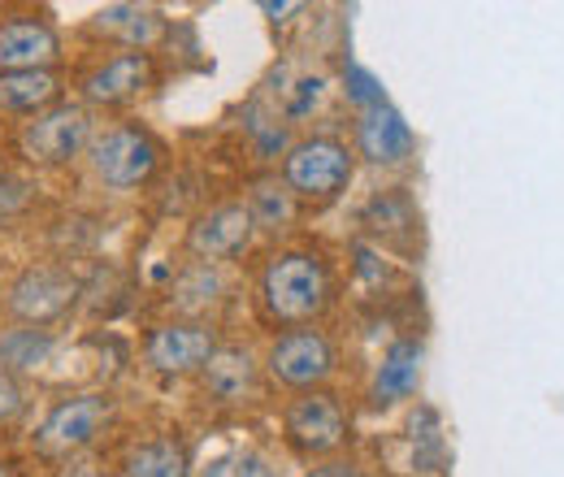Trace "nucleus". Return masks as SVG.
<instances>
[{
  "label": "nucleus",
  "mask_w": 564,
  "mask_h": 477,
  "mask_svg": "<svg viewBox=\"0 0 564 477\" xmlns=\"http://www.w3.org/2000/svg\"><path fill=\"white\" fill-rule=\"evenodd\" d=\"M352 178V156L339 139H304L286 156V187L295 196H335Z\"/></svg>",
  "instance_id": "2"
},
{
  "label": "nucleus",
  "mask_w": 564,
  "mask_h": 477,
  "mask_svg": "<svg viewBox=\"0 0 564 477\" xmlns=\"http://www.w3.org/2000/svg\"><path fill=\"white\" fill-rule=\"evenodd\" d=\"M205 477H270V465L252 452H230V456H217Z\"/></svg>",
  "instance_id": "21"
},
{
  "label": "nucleus",
  "mask_w": 564,
  "mask_h": 477,
  "mask_svg": "<svg viewBox=\"0 0 564 477\" xmlns=\"http://www.w3.org/2000/svg\"><path fill=\"white\" fill-rule=\"evenodd\" d=\"M91 165L118 192L140 187L143 178L156 170V143L143 135V131H135V127H118V131H109V135L91 148Z\"/></svg>",
  "instance_id": "6"
},
{
  "label": "nucleus",
  "mask_w": 564,
  "mask_h": 477,
  "mask_svg": "<svg viewBox=\"0 0 564 477\" xmlns=\"http://www.w3.org/2000/svg\"><path fill=\"white\" fill-rule=\"evenodd\" d=\"M205 382L221 404H239L243 395H252L257 387V369H252V356L239 351V347H226V351H213L209 365H205Z\"/></svg>",
  "instance_id": "15"
},
{
  "label": "nucleus",
  "mask_w": 564,
  "mask_h": 477,
  "mask_svg": "<svg viewBox=\"0 0 564 477\" xmlns=\"http://www.w3.org/2000/svg\"><path fill=\"white\" fill-rule=\"evenodd\" d=\"M213 291H217V278H213L205 265L187 278V286H183V304L192 308V304H205V300H213Z\"/></svg>",
  "instance_id": "23"
},
{
  "label": "nucleus",
  "mask_w": 564,
  "mask_h": 477,
  "mask_svg": "<svg viewBox=\"0 0 564 477\" xmlns=\"http://www.w3.org/2000/svg\"><path fill=\"white\" fill-rule=\"evenodd\" d=\"M330 369H335V347L313 326H295L270 347V373L286 387H313L330 378Z\"/></svg>",
  "instance_id": "5"
},
{
  "label": "nucleus",
  "mask_w": 564,
  "mask_h": 477,
  "mask_svg": "<svg viewBox=\"0 0 564 477\" xmlns=\"http://www.w3.org/2000/svg\"><path fill=\"white\" fill-rule=\"evenodd\" d=\"M87 131H91V118L83 105H57L22 131V152L35 165H66L87 143Z\"/></svg>",
  "instance_id": "4"
},
{
  "label": "nucleus",
  "mask_w": 564,
  "mask_h": 477,
  "mask_svg": "<svg viewBox=\"0 0 564 477\" xmlns=\"http://www.w3.org/2000/svg\"><path fill=\"white\" fill-rule=\"evenodd\" d=\"M209 356H213V335L205 326H161L148 339V360L161 373L200 369V365H209Z\"/></svg>",
  "instance_id": "11"
},
{
  "label": "nucleus",
  "mask_w": 564,
  "mask_h": 477,
  "mask_svg": "<svg viewBox=\"0 0 564 477\" xmlns=\"http://www.w3.org/2000/svg\"><path fill=\"white\" fill-rule=\"evenodd\" d=\"M317 96H322V78H304V83H300V96L291 100V113H295V118L308 113V105H317Z\"/></svg>",
  "instance_id": "26"
},
{
  "label": "nucleus",
  "mask_w": 564,
  "mask_h": 477,
  "mask_svg": "<svg viewBox=\"0 0 564 477\" xmlns=\"http://www.w3.org/2000/svg\"><path fill=\"white\" fill-rule=\"evenodd\" d=\"M113 416V400L109 395H74V400H62L57 409L44 416L40 425V443L44 447H62V452H74V447H87Z\"/></svg>",
  "instance_id": "7"
},
{
  "label": "nucleus",
  "mask_w": 564,
  "mask_h": 477,
  "mask_svg": "<svg viewBox=\"0 0 564 477\" xmlns=\"http://www.w3.org/2000/svg\"><path fill=\"white\" fill-rule=\"evenodd\" d=\"M53 351V335L40 330V326H18V330H4L0 335V369L4 373H22V369H35L44 365V356Z\"/></svg>",
  "instance_id": "18"
},
{
  "label": "nucleus",
  "mask_w": 564,
  "mask_h": 477,
  "mask_svg": "<svg viewBox=\"0 0 564 477\" xmlns=\"http://www.w3.org/2000/svg\"><path fill=\"white\" fill-rule=\"evenodd\" d=\"M57 53H62V44L48 22H35V18L0 22V74L48 69L57 62Z\"/></svg>",
  "instance_id": "9"
},
{
  "label": "nucleus",
  "mask_w": 564,
  "mask_h": 477,
  "mask_svg": "<svg viewBox=\"0 0 564 477\" xmlns=\"http://www.w3.org/2000/svg\"><path fill=\"white\" fill-rule=\"evenodd\" d=\"M252 213L243 205H221L213 208L209 217H200L192 226V252L205 257V261H226V257H239L252 239Z\"/></svg>",
  "instance_id": "10"
},
{
  "label": "nucleus",
  "mask_w": 564,
  "mask_h": 477,
  "mask_svg": "<svg viewBox=\"0 0 564 477\" xmlns=\"http://www.w3.org/2000/svg\"><path fill=\"white\" fill-rule=\"evenodd\" d=\"M286 434L300 452H335L348 438V416L335 395H304L286 409Z\"/></svg>",
  "instance_id": "8"
},
{
  "label": "nucleus",
  "mask_w": 564,
  "mask_h": 477,
  "mask_svg": "<svg viewBox=\"0 0 564 477\" xmlns=\"http://www.w3.org/2000/svg\"><path fill=\"white\" fill-rule=\"evenodd\" d=\"M409 148H413V131L387 100L365 109V118H360V152L373 165H395V161L409 156Z\"/></svg>",
  "instance_id": "13"
},
{
  "label": "nucleus",
  "mask_w": 564,
  "mask_h": 477,
  "mask_svg": "<svg viewBox=\"0 0 564 477\" xmlns=\"http://www.w3.org/2000/svg\"><path fill=\"white\" fill-rule=\"evenodd\" d=\"M26 196H31V187H26V183L4 178V183H0V217H4V213H13L18 205H26Z\"/></svg>",
  "instance_id": "25"
},
{
  "label": "nucleus",
  "mask_w": 564,
  "mask_h": 477,
  "mask_svg": "<svg viewBox=\"0 0 564 477\" xmlns=\"http://www.w3.org/2000/svg\"><path fill=\"white\" fill-rule=\"evenodd\" d=\"M13 412H22V387L13 382V373L0 369V416H13Z\"/></svg>",
  "instance_id": "24"
},
{
  "label": "nucleus",
  "mask_w": 564,
  "mask_h": 477,
  "mask_svg": "<svg viewBox=\"0 0 564 477\" xmlns=\"http://www.w3.org/2000/svg\"><path fill=\"white\" fill-rule=\"evenodd\" d=\"M127 477H192V456L174 438H152L127 456Z\"/></svg>",
  "instance_id": "16"
},
{
  "label": "nucleus",
  "mask_w": 564,
  "mask_h": 477,
  "mask_svg": "<svg viewBox=\"0 0 564 477\" xmlns=\"http://www.w3.org/2000/svg\"><path fill=\"white\" fill-rule=\"evenodd\" d=\"M0 477H18V469L13 465H0Z\"/></svg>",
  "instance_id": "28"
},
{
  "label": "nucleus",
  "mask_w": 564,
  "mask_h": 477,
  "mask_svg": "<svg viewBox=\"0 0 564 477\" xmlns=\"http://www.w3.org/2000/svg\"><path fill=\"white\" fill-rule=\"evenodd\" d=\"M252 221H261V226H270V230H279L282 221L291 217V200H286V192H282L279 183H257V192H252Z\"/></svg>",
  "instance_id": "19"
},
{
  "label": "nucleus",
  "mask_w": 564,
  "mask_h": 477,
  "mask_svg": "<svg viewBox=\"0 0 564 477\" xmlns=\"http://www.w3.org/2000/svg\"><path fill=\"white\" fill-rule=\"evenodd\" d=\"M148 78H152V57L148 53H122V57L105 62L83 78V96L96 100V105H122V100L140 96Z\"/></svg>",
  "instance_id": "12"
},
{
  "label": "nucleus",
  "mask_w": 564,
  "mask_h": 477,
  "mask_svg": "<svg viewBox=\"0 0 564 477\" xmlns=\"http://www.w3.org/2000/svg\"><path fill=\"white\" fill-rule=\"evenodd\" d=\"M261 295L270 317L279 322H308L330 304V278L326 265L308 252H286L279 261H270V270L261 278Z\"/></svg>",
  "instance_id": "1"
},
{
  "label": "nucleus",
  "mask_w": 564,
  "mask_h": 477,
  "mask_svg": "<svg viewBox=\"0 0 564 477\" xmlns=\"http://www.w3.org/2000/svg\"><path fill=\"white\" fill-rule=\"evenodd\" d=\"M344 83H348V96H352L356 105H365V109L382 105V87H378V78H373L369 69L348 66V69H344Z\"/></svg>",
  "instance_id": "22"
},
{
  "label": "nucleus",
  "mask_w": 564,
  "mask_h": 477,
  "mask_svg": "<svg viewBox=\"0 0 564 477\" xmlns=\"http://www.w3.org/2000/svg\"><path fill=\"white\" fill-rule=\"evenodd\" d=\"M313 477H352V469H344V465H330V469H322V474Z\"/></svg>",
  "instance_id": "27"
},
{
  "label": "nucleus",
  "mask_w": 564,
  "mask_h": 477,
  "mask_svg": "<svg viewBox=\"0 0 564 477\" xmlns=\"http://www.w3.org/2000/svg\"><path fill=\"white\" fill-rule=\"evenodd\" d=\"M417 378H422V343L400 339L378 365V378H373V404H395L404 395L417 391Z\"/></svg>",
  "instance_id": "14"
},
{
  "label": "nucleus",
  "mask_w": 564,
  "mask_h": 477,
  "mask_svg": "<svg viewBox=\"0 0 564 477\" xmlns=\"http://www.w3.org/2000/svg\"><path fill=\"white\" fill-rule=\"evenodd\" d=\"M57 96V78L48 69H22V74H0V105L4 109H44Z\"/></svg>",
  "instance_id": "17"
},
{
  "label": "nucleus",
  "mask_w": 564,
  "mask_h": 477,
  "mask_svg": "<svg viewBox=\"0 0 564 477\" xmlns=\"http://www.w3.org/2000/svg\"><path fill=\"white\" fill-rule=\"evenodd\" d=\"M78 295V278L57 265H31L18 273V282L9 286V313L22 317L26 326H48L57 322Z\"/></svg>",
  "instance_id": "3"
},
{
  "label": "nucleus",
  "mask_w": 564,
  "mask_h": 477,
  "mask_svg": "<svg viewBox=\"0 0 564 477\" xmlns=\"http://www.w3.org/2000/svg\"><path fill=\"white\" fill-rule=\"evenodd\" d=\"M96 22L100 26H109V31H127L131 40H140L148 35L156 22H152V13H143V9H131V4H113V9H100L96 13Z\"/></svg>",
  "instance_id": "20"
}]
</instances>
